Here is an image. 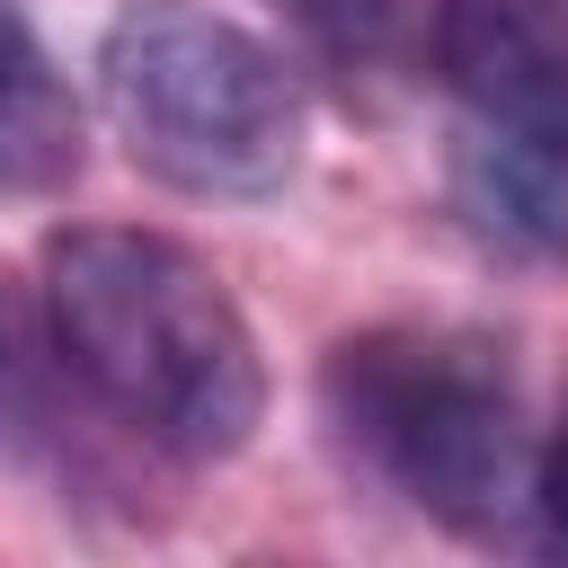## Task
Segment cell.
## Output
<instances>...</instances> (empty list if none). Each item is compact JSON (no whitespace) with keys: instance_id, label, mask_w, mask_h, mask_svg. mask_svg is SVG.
I'll use <instances>...</instances> for the list:
<instances>
[{"instance_id":"2","label":"cell","mask_w":568,"mask_h":568,"mask_svg":"<svg viewBox=\"0 0 568 568\" xmlns=\"http://www.w3.org/2000/svg\"><path fill=\"white\" fill-rule=\"evenodd\" d=\"M320 408L337 444L462 541H497L532 506V408L515 346L470 320H382L328 346Z\"/></svg>"},{"instance_id":"6","label":"cell","mask_w":568,"mask_h":568,"mask_svg":"<svg viewBox=\"0 0 568 568\" xmlns=\"http://www.w3.org/2000/svg\"><path fill=\"white\" fill-rule=\"evenodd\" d=\"M453 186H462V213L488 240L568 266V151L506 142V133H479L470 124L462 151H453Z\"/></svg>"},{"instance_id":"8","label":"cell","mask_w":568,"mask_h":568,"mask_svg":"<svg viewBox=\"0 0 568 568\" xmlns=\"http://www.w3.org/2000/svg\"><path fill=\"white\" fill-rule=\"evenodd\" d=\"M532 506L550 515V532L568 541V435L559 444H541V462H532Z\"/></svg>"},{"instance_id":"7","label":"cell","mask_w":568,"mask_h":568,"mask_svg":"<svg viewBox=\"0 0 568 568\" xmlns=\"http://www.w3.org/2000/svg\"><path fill=\"white\" fill-rule=\"evenodd\" d=\"M302 27H320L328 44H373L390 27V0H284Z\"/></svg>"},{"instance_id":"1","label":"cell","mask_w":568,"mask_h":568,"mask_svg":"<svg viewBox=\"0 0 568 568\" xmlns=\"http://www.w3.org/2000/svg\"><path fill=\"white\" fill-rule=\"evenodd\" d=\"M62 364L160 453L231 462L266 417V355L231 284L169 231L80 222L44 240Z\"/></svg>"},{"instance_id":"4","label":"cell","mask_w":568,"mask_h":568,"mask_svg":"<svg viewBox=\"0 0 568 568\" xmlns=\"http://www.w3.org/2000/svg\"><path fill=\"white\" fill-rule=\"evenodd\" d=\"M435 62L479 133L568 151V9L559 0H444Z\"/></svg>"},{"instance_id":"3","label":"cell","mask_w":568,"mask_h":568,"mask_svg":"<svg viewBox=\"0 0 568 568\" xmlns=\"http://www.w3.org/2000/svg\"><path fill=\"white\" fill-rule=\"evenodd\" d=\"M98 106L124 160L195 204H266L311 151L293 62L204 0H124L98 36Z\"/></svg>"},{"instance_id":"9","label":"cell","mask_w":568,"mask_h":568,"mask_svg":"<svg viewBox=\"0 0 568 568\" xmlns=\"http://www.w3.org/2000/svg\"><path fill=\"white\" fill-rule=\"evenodd\" d=\"M0 364H9V302H0Z\"/></svg>"},{"instance_id":"5","label":"cell","mask_w":568,"mask_h":568,"mask_svg":"<svg viewBox=\"0 0 568 568\" xmlns=\"http://www.w3.org/2000/svg\"><path fill=\"white\" fill-rule=\"evenodd\" d=\"M89 160L80 98L18 0H0V195H62Z\"/></svg>"}]
</instances>
